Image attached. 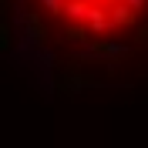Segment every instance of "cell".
<instances>
[{
  "instance_id": "cell-1",
  "label": "cell",
  "mask_w": 148,
  "mask_h": 148,
  "mask_svg": "<svg viewBox=\"0 0 148 148\" xmlns=\"http://www.w3.org/2000/svg\"><path fill=\"white\" fill-rule=\"evenodd\" d=\"M34 10L64 37L111 40L148 17V0H30Z\"/></svg>"
}]
</instances>
